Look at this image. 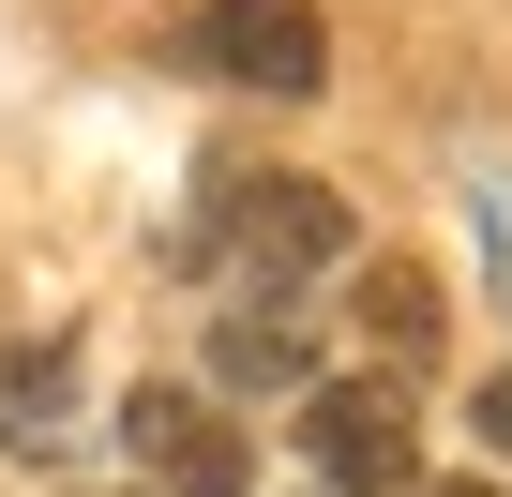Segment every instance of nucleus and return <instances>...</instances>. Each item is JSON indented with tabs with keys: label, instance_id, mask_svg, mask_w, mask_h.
<instances>
[{
	"label": "nucleus",
	"instance_id": "20e7f679",
	"mask_svg": "<svg viewBox=\"0 0 512 497\" xmlns=\"http://www.w3.org/2000/svg\"><path fill=\"white\" fill-rule=\"evenodd\" d=\"M121 437H136V467H151L166 497H256V452H241V422H226L211 392H181V377L121 392Z\"/></svg>",
	"mask_w": 512,
	"mask_h": 497
},
{
	"label": "nucleus",
	"instance_id": "6e6552de",
	"mask_svg": "<svg viewBox=\"0 0 512 497\" xmlns=\"http://www.w3.org/2000/svg\"><path fill=\"white\" fill-rule=\"evenodd\" d=\"M467 437H482V452H497V467H512V362H497V377H482V392H467Z\"/></svg>",
	"mask_w": 512,
	"mask_h": 497
},
{
	"label": "nucleus",
	"instance_id": "7ed1b4c3",
	"mask_svg": "<svg viewBox=\"0 0 512 497\" xmlns=\"http://www.w3.org/2000/svg\"><path fill=\"white\" fill-rule=\"evenodd\" d=\"M181 61L196 76H226V91H317L332 76V31H317V0H211V16L181 31Z\"/></svg>",
	"mask_w": 512,
	"mask_h": 497
},
{
	"label": "nucleus",
	"instance_id": "423d86ee",
	"mask_svg": "<svg viewBox=\"0 0 512 497\" xmlns=\"http://www.w3.org/2000/svg\"><path fill=\"white\" fill-rule=\"evenodd\" d=\"M211 377L226 392H317V332L287 302H241V317H211Z\"/></svg>",
	"mask_w": 512,
	"mask_h": 497
},
{
	"label": "nucleus",
	"instance_id": "39448f33",
	"mask_svg": "<svg viewBox=\"0 0 512 497\" xmlns=\"http://www.w3.org/2000/svg\"><path fill=\"white\" fill-rule=\"evenodd\" d=\"M0 452H76V347L61 332L0 347Z\"/></svg>",
	"mask_w": 512,
	"mask_h": 497
},
{
	"label": "nucleus",
	"instance_id": "f03ea898",
	"mask_svg": "<svg viewBox=\"0 0 512 497\" xmlns=\"http://www.w3.org/2000/svg\"><path fill=\"white\" fill-rule=\"evenodd\" d=\"M302 452L332 497H392L422 467V422H407V377H317L302 392Z\"/></svg>",
	"mask_w": 512,
	"mask_h": 497
},
{
	"label": "nucleus",
	"instance_id": "f257e3e1",
	"mask_svg": "<svg viewBox=\"0 0 512 497\" xmlns=\"http://www.w3.org/2000/svg\"><path fill=\"white\" fill-rule=\"evenodd\" d=\"M211 257L256 272V287H302L347 257V196L302 181V166H211Z\"/></svg>",
	"mask_w": 512,
	"mask_h": 497
},
{
	"label": "nucleus",
	"instance_id": "1a4fd4ad",
	"mask_svg": "<svg viewBox=\"0 0 512 497\" xmlns=\"http://www.w3.org/2000/svg\"><path fill=\"white\" fill-rule=\"evenodd\" d=\"M422 497H497V482H422Z\"/></svg>",
	"mask_w": 512,
	"mask_h": 497
},
{
	"label": "nucleus",
	"instance_id": "0eeeda50",
	"mask_svg": "<svg viewBox=\"0 0 512 497\" xmlns=\"http://www.w3.org/2000/svg\"><path fill=\"white\" fill-rule=\"evenodd\" d=\"M362 332H377V347H392V377H407V362L437 347V287H422L407 257H377V272H362Z\"/></svg>",
	"mask_w": 512,
	"mask_h": 497
}]
</instances>
